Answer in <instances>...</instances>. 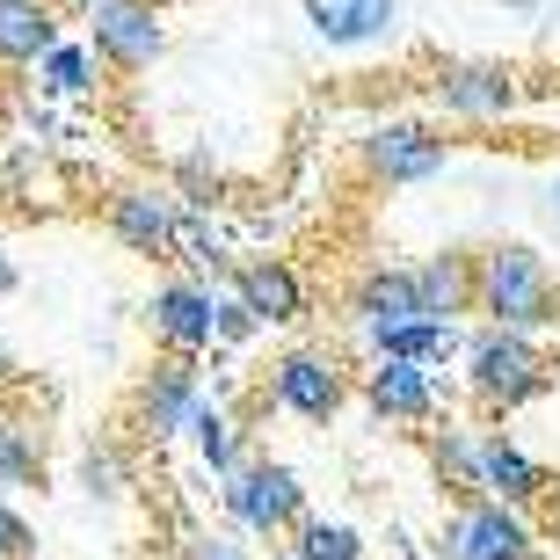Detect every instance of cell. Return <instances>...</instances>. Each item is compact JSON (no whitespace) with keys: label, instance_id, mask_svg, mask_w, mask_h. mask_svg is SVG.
Listing matches in <instances>:
<instances>
[{"label":"cell","instance_id":"cell-34","mask_svg":"<svg viewBox=\"0 0 560 560\" xmlns=\"http://www.w3.org/2000/svg\"><path fill=\"white\" fill-rule=\"evenodd\" d=\"M59 8H66V15H88V8H95V0H59Z\"/></svg>","mask_w":560,"mask_h":560},{"label":"cell","instance_id":"cell-23","mask_svg":"<svg viewBox=\"0 0 560 560\" xmlns=\"http://www.w3.org/2000/svg\"><path fill=\"white\" fill-rule=\"evenodd\" d=\"M73 488H81L88 502L117 510V502L131 495V458L117 452V444H81V458H73Z\"/></svg>","mask_w":560,"mask_h":560},{"label":"cell","instance_id":"cell-10","mask_svg":"<svg viewBox=\"0 0 560 560\" xmlns=\"http://www.w3.org/2000/svg\"><path fill=\"white\" fill-rule=\"evenodd\" d=\"M145 328H153L161 350L205 357L211 342H219V291H211L205 277H167V284H153V299H145Z\"/></svg>","mask_w":560,"mask_h":560},{"label":"cell","instance_id":"cell-11","mask_svg":"<svg viewBox=\"0 0 560 560\" xmlns=\"http://www.w3.org/2000/svg\"><path fill=\"white\" fill-rule=\"evenodd\" d=\"M88 44L103 51L109 73H145L167 51V22L153 0H95L88 8Z\"/></svg>","mask_w":560,"mask_h":560},{"label":"cell","instance_id":"cell-32","mask_svg":"<svg viewBox=\"0 0 560 560\" xmlns=\"http://www.w3.org/2000/svg\"><path fill=\"white\" fill-rule=\"evenodd\" d=\"M495 8H510V15H546L553 0H495Z\"/></svg>","mask_w":560,"mask_h":560},{"label":"cell","instance_id":"cell-31","mask_svg":"<svg viewBox=\"0 0 560 560\" xmlns=\"http://www.w3.org/2000/svg\"><path fill=\"white\" fill-rule=\"evenodd\" d=\"M546 219L560 226V161H553V175H546Z\"/></svg>","mask_w":560,"mask_h":560},{"label":"cell","instance_id":"cell-12","mask_svg":"<svg viewBox=\"0 0 560 560\" xmlns=\"http://www.w3.org/2000/svg\"><path fill=\"white\" fill-rule=\"evenodd\" d=\"M299 15L328 51H378L400 37V0H299Z\"/></svg>","mask_w":560,"mask_h":560},{"label":"cell","instance_id":"cell-19","mask_svg":"<svg viewBox=\"0 0 560 560\" xmlns=\"http://www.w3.org/2000/svg\"><path fill=\"white\" fill-rule=\"evenodd\" d=\"M416 291H422V313H444V320H458V313H474L480 299V270H474V255H422L416 262Z\"/></svg>","mask_w":560,"mask_h":560},{"label":"cell","instance_id":"cell-16","mask_svg":"<svg viewBox=\"0 0 560 560\" xmlns=\"http://www.w3.org/2000/svg\"><path fill=\"white\" fill-rule=\"evenodd\" d=\"M350 313H357V328H364V335L416 320V313H422L416 270H408V262H372V270H364V277L350 284Z\"/></svg>","mask_w":560,"mask_h":560},{"label":"cell","instance_id":"cell-26","mask_svg":"<svg viewBox=\"0 0 560 560\" xmlns=\"http://www.w3.org/2000/svg\"><path fill=\"white\" fill-rule=\"evenodd\" d=\"M175 189H183L189 211H211V205H219V189H226V175H219L205 153H189V161H175Z\"/></svg>","mask_w":560,"mask_h":560},{"label":"cell","instance_id":"cell-25","mask_svg":"<svg viewBox=\"0 0 560 560\" xmlns=\"http://www.w3.org/2000/svg\"><path fill=\"white\" fill-rule=\"evenodd\" d=\"M291 560H372L364 539L350 524H328V517H299L291 524Z\"/></svg>","mask_w":560,"mask_h":560},{"label":"cell","instance_id":"cell-8","mask_svg":"<svg viewBox=\"0 0 560 560\" xmlns=\"http://www.w3.org/2000/svg\"><path fill=\"white\" fill-rule=\"evenodd\" d=\"M205 408V378H197V357H175L161 350V364L139 378V394H131V422H139L145 444H167V436H189Z\"/></svg>","mask_w":560,"mask_h":560},{"label":"cell","instance_id":"cell-17","mask_svg":"<svg viewBox=\"0 0 560 560\" xmlns=\"http://www.w3.org/2000/svg\"><path fill=\"white\" fill-rule=\"evenodd\" d=\"M480 495H502V502H517V510H532V502L546 495L539 458L524 452L517 436L488 430V436H480Z\"/></svg>","mask_w":560,"mask_h":560},{"label":"cell","instance_id":"cell-6","mask_svg":"<svg viewBox=\"0 0 560 560\" xmlns=\"http://www.w3.org/2000/svg\"><path fill=\"white\" fill-rule=\"evenodd\" d=\"M430 95L458 125H510L524 109V73L502 59H444L430 73Z\"/></svg>","mask_w":560,"mask_h":560},{"label":"cell","instance_id":"cell-27","mask_svg":"<svg viewBox=\"0 0 560 560\" xmlns=\"http://www.w3.org/2000/svg\"><path fill=\"white\" fill-rule=\"evenodd\" d=\"M255 335H262V313H255L241 291H226V299H219V342L241 350V342H255Z\"/></svg>","mask_w":560,"mask_h":560},{"label":"cell","instance_id":"cell-22","mask_svg":"<svg viewBox=\"0 0 560 560\" xmlns=\"http://www.w3.org/2000/svg\"><path fill=\"white\" fill-rule=\"evenodd\" d=\"M430 466H436L444 488L480 495V430H466V422H436L430 430Z\"/></svg>","mask_w":560,"mask_h":560},{"label":"cell","instance_id":"cell-18","mask_svg":"<svg viewBox=\"0 0 560 560\" xmlns=\"http://www.w3.org/2000/svg\"><path fill=\"white\" fill-rule=\"evenodd\" d=\"M103 73L109 66H103V51H95L88 37H59L37 59V88L51 95V103H88V95L103 88Z\"/></svg>","mask_w":560,"mask_h":560},{"label":"cell","instance_id":"cell-29","mask_svg":"<svg viewBox=\"0 0 560 560\" xmlns=\"http://www.w3.org/2000/svg\"><path fill=\"white\" fill-rule=\"evenodd\" d=\"M183 560H248V553H241L233 539H211V532H197V539L183 546Z\"/></svg>","mask_w":560,"mask_h":560},{"label":"cell","instance_id":"cell-13","mask_svg":"<svg viewBox=\"0 0 560 560\" xmlns=\"http://www.w3.org/2000/svg\"><path fill=\"white\" fill-rule=\"evenodd\" d=\"M364 408H372L378 422H430L436 416V364L372 357V372H364Z\"/></svg>","mask_w":560,"mask_h":560},{"label":"cell","instance_id":"cell-1","mask_svg":"<svg viewBox=\"0 0 560 560\" xmlns=\"http://www.w3.org/2000/svg\"><path fill=\"white\" fill-rule=\"evenodd\" d=\"M474 270H480L474 313H488L502 328H546V320H560V291H553V270H546L539 248L495 241V248L474 255Z\"/></svg>","mask_w":560,"mask_h":560},{"label":"cell","instance_id":"cell-30","mask_svg":"<svg viewBox=\"0 0 560 560\" xmlns=\"http://www.w3.org/2000/svg\"><path fill=\"white\" fill-rule=\"evenodd\" d=\"M15 284H22V270H15V255H8V241H0V299H8Z\"/></svg>","mask_w":560,"mask_h":560},{"label":"cell","instance_id":"cell-33","mask_svg":"<svg viewBox=\"0 0 560 560\" xmlns=\"http://www.w3.org/2000/svg\"><path fill=\"white\" fill-rule=\"evenodd\" d=\"M15 378H22V372H15V357L0 350V394H15Z\"/></svg>","mask_w":560,"mask_h":560},{"label":"cell","instance_id":"cell-4","mask_svg":"<svg viewBox=\"0 0 560 560\" xmlns=\"http://www.w3.org/2000/svg\"><path fill=\"white\" fill-rule=\"evenodd\" d=\"M219 510L233 517V532H248V539H284L291 524L306 517V488L291 466L277 458H248L241 474L219 480Z\"/></svg>","mask_w":560,"mask_h":560},{"label":"cell","instance_id":"cell-21","mask_svg":"<svg viewBox=\"0 0 560 560\" xmlns=\"http://www.w3.org/2000/svg\"><path fill=\"white\" fill-rule=\"evenodd\" d=\"M364 342H372V357H416V364H444V357L458 350V320H444V313H416V320L378 328V335H364Z\"/></svg>","mask_w":560,"mask_h":560},{"label":"cell","instance_id":"cell-28","mask_svg":"<svg viewBox=\"0 0 560 560\" xmlns=\"http://www.w3.org/2000/svg\"><path fill=\"white\" fill-rule=\"evenodd\" d=\"M30 553H37V532H30V524L8 510V495H0V560H30Z\"/></svg>","mask_w":560,"mask_h":560},{"label":"cell","instance_id":"cell-3","mask_svg":"<svg viewBox=\"0 0 560 560\" xmlns=\"http://www.w3.org/2000/svg\"><path fill=\"white\" fill-rule=\"evenodd\" d=\"M357 167H364V183H378V189H422L452 167V139L436 125H422V117H378V125L357 139Z\"/></svg>","mask_w":560,"mask_h":560},{"label":"cell","instance_id":"cell-24","mask_svg":"<svg viewBox=\"0 0 560 560\" xmlns=\"http://www.w3.org/2000/svg\"><path fill=\"white\" fill-rule=\"evenodd\" d=\"M189 444H197V458H205V474H241V466H248V452H241V430H233V416L226 408H197V422H189Z\"/></svg>","mask_w":560,"mask_h":560},{"label":"cell","instance_id":"cell-2","mask_svg":"<svg viewBox=\"0 0 560 560\" xmlns=\"http://www.w3.org/2000/svg\"><path fill=\"white\" fill-rule=\"evenodd\" d=\"M466 394L480 400V408H495V416H510V408H524V400L546 394V357L539 342H532V328H502V320H488L480 335H466Z\"/></svg>","mask_w":560,"mask_h":560},{"label":"cell","instance_id":"cell-5","mask_svg":"<svg viewBox=\"0 0 560 560\" xmlns=\"http://www.w3.org/2000/svg\"><path fill=\"white\" fill-rule=\"evenodd\" d=\"M183 219H189V205L161 183H117L103 197V226L117 233V248L145 255V262H175L183 255Z\"/></svg>","mask_w":560,"mask_h":560},{"label":"cell","instance_id":"cell-9","mask_svg":"<svg viewBox=\"0 0 560 560\" xmlns=\"http://www.w3.org/2000/svg\"><path fill=\"white\" fill-rule=\"evenodd\" d=\"M262 394H270V408H284V416H299V422H328L335 408L350 400V378H342V364H335L328 350L299 342V350H284L270 364Z\"/></svg>","mask_w":560,"mask_h":560},{"label":"cell","instance_id":"cell-14","mask_svg":"<svg viewBox=\"0 0 560 560\" xmlns=\"http://www.w3.org/2000/svg\"><path fill=\"white\" fill-rule=\"evenodd\" d=\"M233 291L262 313V328L306 320V277L291 270L284 255H248V262H233Z\"/></svg>","mask_w":560,"mask_h":560},{"label":"cell","instance_id":"cell-7","mask_svg":"<svg viewBox=\"0 0 560 560\" xmlns=\"http://www.w3.org/2000/svg\"><path fill=\"white\" fill-rule=\"evenodd\" d=\"M436 560H539V532L517 502L466 495L458 517L444 524V539H436Z\"/></svg>","mask_w":560,"mask_h":560},{"label":"cell","instance_id":"cell-15","mask_svg":"<svg viewBox=\"0 0 560 560\" xmlns=\"http://www.w3.org/2000/svg\"><path fill=\"white\" fill-rule=\"evenodd\" d=\"M59 0H0V73H37V59L66 37Z\"/></svg>","mask_w":560,"mask_h":560},{"label":"cell","instance_id":"cell-20","mask_svg":"<svg viewBox=\"0 0 560 560\" xmlns=\"http://www.w3.org/2000/svg\"><path fill=\"white\" fill-rule=\"evenodd\" d=\"M44 480V422L15 400H0V495Z\"/></svg>","mask_w":560,"mask_h":560}]
</instances>
